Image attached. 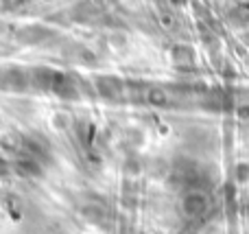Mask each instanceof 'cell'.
Listing matches in <instances>:
<instances>
[{
	"instance_id": "cell-1",
	"label": "cell",
	"mask_w": 249,
	"mask_h": 234,
	"mask_svg": "<svg viewBox=\"0 0 249 234\" xmlns=\"http://www.w3.org/2000/svg\"><path fill=\"white\" fill-rule=\"evenodd\" d=\"M181 210H184V215L186 217H190V219L201 217V215L208 210V197L203 195L201 191L186 193L184 199H181Z\"/></svg>"
}]
</instances>
